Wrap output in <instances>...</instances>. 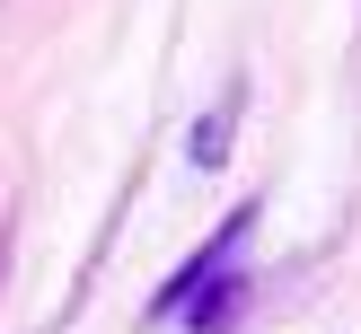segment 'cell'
<instances>
[{
	"instance_id": "obj_1",
	"label": "cell",
	"mask_w": 361,
	"mask_h": 334,
	"mask_svg": "<svg viewBox=\"0 0 361 334\" xmlns=\"http://www.w3.org/2000/svg\"><path fill=\"white\" fill-rule=\"evenodd\" d=\"M247 220H256V211H238V220H229V229H221V238H212V246H203V255H194V264H185V273H176V281H168V290H159V299H150V316H176V308H185V299H194V290H203V281H221V273H229V255H238V238H247Z\"/></svg>"
}]
</instances>
